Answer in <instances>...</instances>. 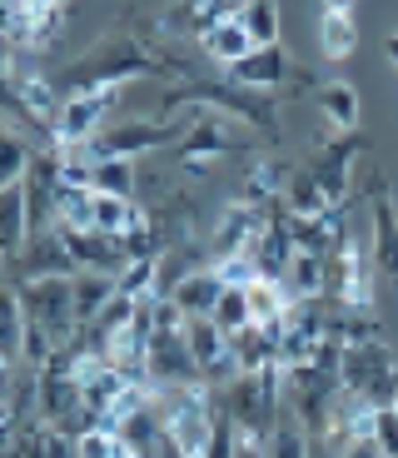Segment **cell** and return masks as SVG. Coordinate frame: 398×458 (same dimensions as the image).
<instances>
[{
  "instance_id": "cell-1",
  "label": "cell",
  "mask_w": 398,
  "mask_h": 458,
  "mask_svg": "<svg viewBox=\"0 0 398 458\" xmlns=\"http://www.w3.org/2000/svg\"><path fill=\"white\" fill-rule=\"evenodd\" d=\"M155 70V55H149L140 40L130 35H114V40H100L95 50L80 55V65L65 70V95L75 90H105V85H130L140 75Z\"/></svg>"
},
{
  "instance_id": "cell-2",
  "label": "cell",
  "mask_w": 398,
  "mask_h": 458,
  "mask_svg": "<svg viewBox=\"0 0 398 458\" xmlns=\"http://www.w3.org/2000/svg\"><path fill=\"white\" fill-rule=\"evenodd\" d=\"M184 100H205L215 114H224V120H239L244 130H254V135H279V114H274V105L259 100V90H239V85L219 81H184Z\"/></svg>"
},
{
  "instance_id": "cell-3",
  "label": "cell",
  "mask_w": 398,
  "mask_h": 458,
  "mask_svg": "<svg viewBox=\"0 0 398 458\" xmlns=\"http://www.w3.org/2000/svg\"><path fill=\"white\" fill-rule=\"evenodd\" d=\"M125 90H130V85H105V90H75V95H65L50 140H60V145H85V140H95L105 125H110V110L120 105V95H125Z\"/></svg>"
},
{
  "instance_id": "cell-4",
  "label": "cell",
  "mask_w": 398,
  "mask_h": 458,
  "mask_svg": "<svg viewBox=\"0 0 398 458\" xmlns=\"http://www.w3.org/2000/svg\"><path fill=\"white\" fill-rule=\"evenodd\" d=\"M25 299V314L30 324H46L60 344L80 339V319H75V279H30V284H15Z\"/></svg>"
},
{
  "instance_id": "cell-5",
  "label": "cell",
  "mask_w": 398,
  "mask_h": 458,
  "mask_svg": "<svg viewBox=\"0 0 398 458\" xmlns=\"http://www.w3.org/2000/svg\"><path fill=\"white\" fill-rule=\"evenodd\" d=\"M75 275H80V264H75V254H70V244H65L60 229L30 234V244L11 259L15 284H30V279H75Z\"/></svg>"
},
{
  "instance_id": "cell-6",
  "label": "cell",
  "mask_w": 398,
  "mask_h": 458,
  "mask_svg": "<svg viewBox=\"0 0 398 458\" xmlns=\"http://www.w3.org/2000/svg\"><path fill=\"white\" fill-rule=\"evenodd\" d=\"M264 219H269V209H259V205H244V199L224 205V209H219V219H215V229H209V254H215V259L250 254V244L259 240Z\"/></svg>"
},
{
  "instance_id": "cell-7",
  "label": "cell",
  "mask_w": 398,
  "mask_h": 458,
  "mask_svg": "<svg viewBox=\"0 0 398 458\" xmlns=\"http://www.w3.org/2000/svg\"><path fill=\"white\" fill-rule=\"evenodd\" d=\"M70 244V254H75V264L85 269V275H110L120 279L130 264V250L125 240H114V234H100V229H60Z\"/></svg>"
},
{
  "instance_id": "cell-8",
  "label": "cell",
  "mask_w": 398,
  "mask_h": 458,
  "mask_svg": "<svg viewBox=\"0 0 398 458\" xmlns=\"http://www.w3.org/2000/svg\"><path fill=\"white\" fill-rule=\"evenodd\" d=\"M289 75H294V65H289L284 46H254L239 65L224 70V81L239 85V90H279Z\"/></svg>"
},
{
  "instance_id": "cell-9",
  "label": "cell",
  "mask_w": 398,
  "mask_h": 458,
  "mask_svg": "<svg viewBox=\"0 0 398 458\" xmlns=\"http://www.w3.org/2000/svg\"><path fill=\"white\" fill-rule=\"evenodd\" d=\"M368 254H374L378 275H398V205L394 195H374L368 199Z\"/></svg>"
},
{
  "instance_id": "cell-10",
  "label": "cell",
  "mask_w": 398,
  "mask_h": 458,
  "mask_svg": "<svg viewBox=\"0 0 398 458\" xmlns=\"http://www.w3.org/2000/svg\"><path fill=\"white\" fill-rule=\"evenodd\" d=\"M219 294H224V279L215 275V264H205V269H190V275L174 279L165 299H174V304H180L184 319H209V314H215V304H219Z\"/></svg>"
},
{
  "instance_id": "cell-11",
  "label": "cell",
  "mask_w": 398,
  "mask_h": 458,
  "mask_svg": "<svg viewBox=\"0 0 398 458\" xmlns=\"http://www.w3.org/2000/svg\"><path fill=\"white\" fill-rule=\"evenodd\" d=\"M35 219H30V190L25 184H0V240H5V264L30 244Z\"/></svg>"
},
{
  "instance_id": "cell-12",
  "label": "cell",
  "mask_w": 398,
  "mask_h": 458,
  "mask_svg": "<svg viewBox=\"0 0 398 458\" xmlns=\"http://www.w3.org/2000/svg\"><path fill=\"white\" fill-rule=\"evenodd\" d=\"M279 284L294 294V304H304V299H324L329 294V259H324V254H309V250H294Z\"/></svg>"
},
{
  "instance_id": "cell-13",
  "label": "cell",
  "mask_w": 398,
  "mask_h": 458,
  "mask_svg": "<svg viewBox=\"0 0 398 458\" xmlns=\"http://www.w3.org/2000/svg\"><path fill=\"white\" fill-rule=\"evenodd\" d=\"M199 50L229 70V65H239V60L254 50V35L244 30V21H239V15H229V21H215L209 30H199Z\"/></svg>"
},
{
  "instance_id": "cell-14",
  "label": "cell",
  "mask_w": 398,
  "mask_h": 458,
  "mask_svg": "<svg viewBox=\"0 0 398 458\" xmlns=\"http://www.w3.org/2000/svg\"><path fill=\"white\" fill-rule=\"evenodd\" d=\"M314 105H318V114H324L334 130H343V135H353V130H359V90H353L349 81L318 85V90H314Z\"/></svg>"
},
{
  "instance_id": "cell-15",
  "label": "cell",
  "mask_w": 398,
  "mask_h": 458,
  "mask_svg": "<svg viewBox=\"0 0 398 458\" xmlns=\"http://www.w3.org/2000/svg\"><path fill=\"white\" fill-rule=\"evenodd\" d=\"M114 294H120V284H114L110 275H85V269H80L75 275V319H80V329H90Z\"/></svg>"
},
{
  "instance_id": "cell-16",
  "label": "cell",
  "mask_w": 398,
  "mask_h": 458,
  "mask_svg": "<svg viewBox=\"0 0 398 458\" xmlns=\"http://www.w3.org/2000/svg\"><path fill=\"white\" fill-rule=\"evenodd\" d=\"M318 50H324V60H349L359 50V25H353V15H343V11L318 15Z\"/></svg>"
},
{
  "instance_id": "cell-17",
  "label": "cell",
  "mask_w": 398,
  "mask_h": 458,
  "mask_svg": "<svg viewBox=\"0 0 398 458\" xmlns=\"http://www.w3.org/2000/svg\"><path fill=\"white\" fill-rule=\"evenodd\" d=\"M284 209L294 219H318V215H329V195H324V184L309 174V165L304 170H294V180H289V190H284Z\"/></svg>"
},
{
  "instance_id": "cell-18",
  "label": "cell",
  "mask_w": 398,
  "mask_h": 458,
  "mask_svg": "<svg viewBox=\"0 0 398 458\" xmlns=\"http://www.w3.org/2000/svg\"><path fill=\"white\" fill-rule=\"evenodd\" d=\"M239 21L254 35V46H279V0H244Z\"/></svg>"
},
{
  "instance_id": "cell-19",
  "label": "cell",
  "mask_w": 398,
  "mask_h": 458,
  "mask_svg": "<svg viewBox=\"0 0 398 458\" xmlns=\"http://www.w3.org/2000/svg\"><path fill=\"white\" fill-rule=\"evenodd\" d=\"M90 190H100V195H120V199H135V190H140L135 160H100V165H95Z\"/></svg>"
},
{
  "instance_id": "cell-20",
  "label": "cell",
  "mask_w": 398,
  "mask_h": 458,
  "mask_svg": "<svg viewBox=\"0 0 398 458\" xmlns=\"http://www.w3.org/2000/svg\"><path fill=\"white\" fill-rule=\"evenodd\" d=\"M30 165H35V145H25L15 130H5V140H0V184H25Z\"/></svg>"
},
{
  "instance_id": "cell-21",
  "label": "cell",
  "mask_w": 398,
  "mask_h": 458,
  "mask_svg": "<svg viewBox=\"0 0 398 458\" xmlns=\"http://www.w3.org/2000/svg\"><path fill=\"white\" fill-rule=\"evenodd\" d=\"M209 319H215L229 339H234L239 329H250V324H254L250 294H244V289H234V284H224V294H219V304H215V314H209Z\"/></svg>"
},
{
  "instance_id": "cell-22",
  "label": "cell",
  "mask_w": 398,
  "mask_h": 458,
  "mask_svg": "<svg viewBox=\"0 0 398 458\" xmlns=\"http://www.w3.org/2000/svg\"><path fill=\"white\" fill-rule=\"evenodd\" d=\"M374 448L384 458H398V403L374 413Z\"/></svg>"
},
{
  "instance_id": "cell-23",
  "label": "cell",
  "mask_w": 398,
  "mask_h": 458,
  "mask_svg": "<svg viewBox=\"0 0 398 458\" xmlns=\"http://www.w3.org/2000/svg\"><path fill=\"white\" fill-rule=\"evenodd\" d=\"M318 5H324V11H343V15H353V5H359V0H318Z\"/></svg>"
},
{
  "instance_id": "cell-24",
  "label": "cell",
  "mask_w": 398,
  "mask_h": 458,
  "mask_svg": "<svg viewBox=\"0 0 398 458\" xmlns=\"http://www.w3.org/2000/svg\"><path fill=\"white\" fill-rule=\"evenodd\" d=\"M384 50H388V60H394V70H398V35H388V40H384Z\"/></svg>"
}]
</instances>
